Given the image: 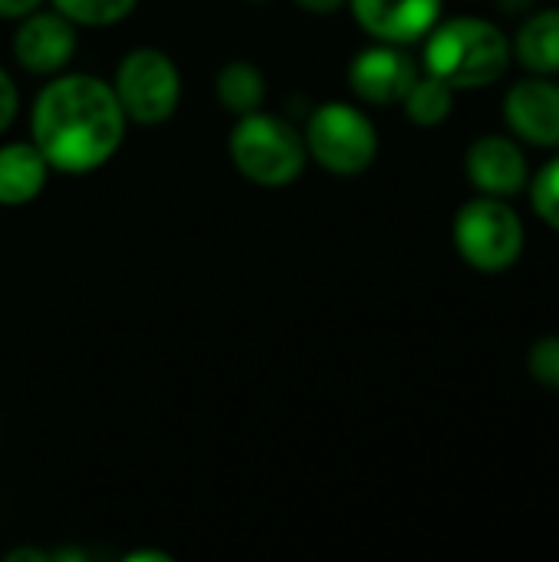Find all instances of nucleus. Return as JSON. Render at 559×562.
<instances>
[{"instance_id": "f257e3e1", "label": "nucleus", "mask_w": 559, "mask_h": 562, "mask_svg": "<svg viewBox=\"0 0 559 562\" xmlns=\"http://www.w3.org/2000/svg\"><path fill=\"white\" fill-rule=\"evenodd\" d=\"M125 112L109 82L89 72H66L46 82L33 102V145L53 171L89 175L102 168L125 138Z\"/></svg>"}, {"instance_id": "f03ea898", "label": "nucleus", "mask_w": 559, "mask_h": 562, "mask_svg": "<svg viewBox=\"0 0 559 562\" xmlns=\"http://www.w3.org/2000/svg\"><path fill=\"white\" fill-rule=\"evenodd\" d=\"M425 72L451 89H481L497 82L511 66V40L481 16H455L425 33Z\"/></svg>"}, {"instance_id": "7ed1b4c3", "label": "nucleus", "mask_w": 559, "mask_h": 562, "mask_svg": "<svg viewBox=\"0 0 559 562\" xmlns=\"http://www.w3.org/2000/svg\"><path fill=\"white\" fill-rule=\"evenodd\" d=\"M231 161L234 168L264 188H283L290 181H297L306 168V142L303 132L277 115V112H247L237 115L234 128H231Z\"/></svg>"}, {"instance_id": "20e7f679", "label": "nucleus", "mask_w": 559, "mask_h": 562, "mask_svg": "<svg viewBox=\"0 0 559 562\" xmlns=\"http://www.w3.org/2000/svg\"><path fill=\"white\" fill-rule=\"evenodd\" d=\"M455 247L481 273H504L524 254V221L507 198H474L455 214Z\"/></svg>"}, {"instance_id": "39448f33", "label": "nucleus", "mask_w": 559, "mask_h": 562, "mask_svg": "<svg viewBox=\"0 0 559 562\" xmlns=\"http://www.w3.org/2000/svg\"><path fill=\"white\" fill-rule=\"evenodd\" d=\"M303 142L306 155L339 178L362 175L379 155V132L372 119L349 102L320 105L303 128Z\"/></svg>"}, {"instance_id": "423d86ee", "label": "nucleus", "mask_w": 559, "mask_h": 562, "mask_svg": "<svg viewBox=\"0 0 559 562\" xmlns=\"http://www.w3.org/2000/svg\"><path fill=\"white\" fill-rule=\"evenodd\" d=\"M112 92L135 125H161L178 112L181 102V72L175 59L155 46L125 53L115 69Z\"/></svg>"}, {"instance_id": "0eeeda50", "label": "nucleus", "mask_w": 559, "mask_h": 562, "mask_svg": "<svg viewBox=\"0 0 559 562\" xmlns=\"http://www.w3.org/2000/svg\"><path fill=\"white\" fill-rule=\"evenodd\" d=\"M13 56L33 76H56L76 56V23L59 10H33L13 33Z\"/></svg>"}, {"instance_id": "6e6552de", "label": "nucleus", "mask_w": 559, "mask_h": 562, "mask_svg": "<svg viewBox=\"0 0 559 562\" xmlns=\"http://www.w3.org/2000/svg\"><path fill=\"white\" fill-rule=\"evenodd\" d=\"M415 79H418V66L405 49H399V43L379 40V46H366L349 63V86L369 105L402 102Z\"/></svg>"}, {"instance_id": "1a4fd4ad", "label": "nucleus", "mask_w": 559, "mask_h": 562, "mask_svg": "<svg viewBox=\"0 0 559 562\" xmlns=\"http://www.w3.org/2000/svg\"><path fill=\"white\" fill-rule=\"evenodd\" d=\"M507 128L537 148H559V82L550 76H530L504 95Z\"/></svg>"}, {"instance_id": "9d476101", "label": "nucleus", "mask_w": 559, "mask_h": 562, "mask_svg": "<svg viewBox=\"0 0 559 562\" xmlns=\"http://www.w3.org/2000/svg\"><path fill=\"white\" fill-rule=\"evenodd\" d=\"M468 181L491 198H514L527 188V158L507 135H481L465 151Z\"/></svg>"}, {"instance_id": "9b49d317", "label": "nucleus", "mask_w": 559, "mask_h": 562, "mask_svg": "<svg viewBox=\"0 0 559 562\" xmlns=\"http://www.w3.org/2000/svg\"><path fill=\"white\" fill-rule=\"evenodd\" d=\"M356 23L382 43H415L441 16V0H349Z\"/></svg>"}, {"instance_id": "f8f14e48", "label": "nucleus", "mask_w": 559, "mask_h": 562, "mask_svg": "<svg viewBox=\"0 0 559 562\" xmlns=\"http://www.w3.org/2000/svg\"><path fill=\"white\" fill-rule=\"evenodd\" d=\"M49 161L33 142H10L0 145V204L23 207L46 188Z\"/></svg>"}, {"instance_id": "ddd939ff", "label": "nucleus", "mask_w": 559, "mask_h": 562, "mask_svg": "<svg viewBox=\"0 0 559 562\" xmlns=\"http://www.w3.org/2000/svg\"><path fill=\"white\" fill-rule=\"evenodd\" d=\"M521 66L534 76H557L559 72V7H547L527 13L517 40L511 43Z\"/></svg>"}, {"instance_id": "4468645a", "label": "nucleus", "mask_w": 559, "mask_h": 562, "mask_svg": "<svg viewBox=\"0 0 559 562\" xmlns=\"http://www.w3.org/2000/svg\"><path fill=\"white\" fill-rule=\"evenodd\" d=\"M214 95L217 102L234 112V115H247V112H257L264 105V95H267V79L264 72L247 63V59H231L217 69L214 76Z\"/></svg>"}, {"instance_id": "2eb2a0df", "label": "nucleus", "mask_w": 559, "mask_h": 562, "mask_svg": "<svg viewBox=\"0 0 559 562\" xmlns=\"http://www.w3.org/2000/svg\"><path fill=\"white\" fill-rule=\"evenodd\" d=\"M402 105H405L409 122H415L422 128H435V125H441L451 115V109H455V89L448 82H441L438 76L425 72V76H418L412 82V89L405 92Z\"/></svg>"}, {"instance_id": "dca6fc26", "label": "nucleus", "mask_w": 559, "mask_h": 562, "mask_svg": "<svg viewBox=\"0 0 559 562\" xmlns=\"http://www.w3.org/2000/svg\"><path fill=\"white\" fill-rule=\"evenodd\" d=\"M138 0H53V10L82 26H112L135 10Z\"/></svg>"}, {"instance_id": "f3484780", "label": "nucleus", "mask_w": 559, "mask_h": 562, "mask_svg": "<svg viewBox=\"0 0 559 562\" xmlns=\"http://www.w3.org/2000/svg\"><path fill=\"white\" fill-rule=\"evenodd\" d=\"M530 204L544 224L559 231V155L554 161H547L530 181Z\"/></svg>"}, {"instance_id": "a211bd4d", "label": "nucleus", "mask_w": 559, "mask_h": 562, "mask_svg": "<svg viewBox=\"0 0 559 562\" xmlns=\"http://www.w3.org/2000/svg\"><path fill=\"white\" fill-rule=\"evenodd\" d=\"M527 369L537 385L559 392V336H544L530 346Z\"/></svg>"}, {"instance_id": "6ab92c4d", "label": "nucleus", "mask_w": 559, "mask_h": 562, "mask_svg": "<svg viewBox=\"0 0 559 562\" xmlns=\"http://www.w3.org/2000/svg\"><path fill=\"white\" fill-rule=\"evenodd\" d=\"M16 112H20V92H16V86H13L10 72L0 66V132L13 125Z\"/></svg>"}, {"instance_id": "aec40b11", "label": "nucleus", "mask_w": 559, "mask_h": 562, "mask_svg": "<svg viewBox=\"0 0 559 562\" xmlns=\"http://www.w3.org/2000/svg\"><path fill=\"white\" fill-rule=\"evenodd\" d=\"M43 0H0V16L3 20H23L26 13L40 10Z\"/></svg>"}, {"instance_id": "412c9836", "label": "nucleus", "mask_w": 559, "mask_h": 562, "mask_svg": "<svg viewBox=\"0 0 559 562\" xmlns=\"http://www.w3.org/2000/svg\"><path fill=\"white\" fill-rule=\"evenodd\" d=\"M306 13H336L346 0H297Z\"/></svg>"}, {"instance_id": "4be33fe9", "label": "nucleus", "mask_w": 559, "mask_h": 562, "mask_svg": "<svg viewBox=\"0 0 559 562\" xmlns=\"http://www.w3.org/2000/svg\"><path fill=\"white\" fill-rule=\"evenodd\" d=\"M537 0H497V7L507 13V16H527L534 10Z\"/></svg>"}, {"instance_id": "5701e85b", "label": "nucleus", "mask_w": 559, "mask_h": 562, "mask_svg": "<svg viewBox=\"0 0 559 562\" xmlns=\"http://www.w3.org/2000/svg\"><path fill=\"white\" fill-rule=\"evenodd\" d=\"M7 560L10 562H16V560H40V562H46L49 557L46 553H40V550H26V547H20V550H10L7 553Z\"/></svg>"}, {"instance_id": "b1692460", "label": "nucleus", "mask_w": 559, "mask_h": 562, "mask_svg": "<svg viewBox=\"0 0 559 562\" xmlns=\"http://www.w3.org/2000/svg\"><path fill=\"white\" fill-rule=\"evenodd\" d=\"M128 562H135V560H155V562H168V557L165 553H128L125 557Z\"/></svg>"}, {"instance_id": "393cba45", "label": "nucleus", "mask_w": 559, "mask_h": 562, "mask_svg": "<svg viewBox=\"0 0 559 562\" xmlns=\"http://www.w3.org/2000/svg\"><path fill=\"white\" fill-rule=\"evenodd\" d=\"M250 3H267V0H250Z\"/></svg>"}]
</instances>
